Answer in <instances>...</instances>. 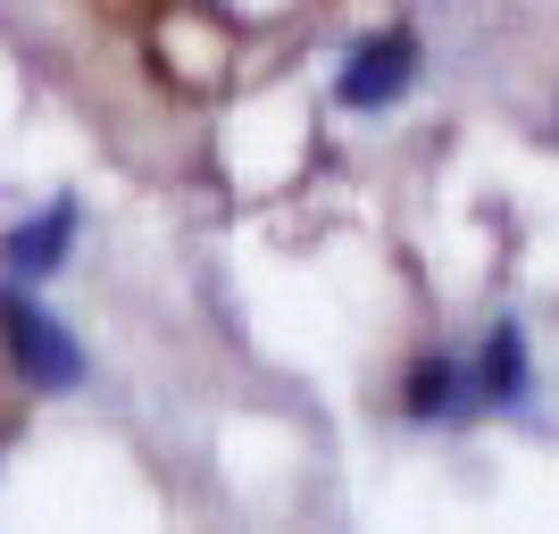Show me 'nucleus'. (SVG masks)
Returning a JSON list of instances; mask_svg holds the SVG:
<instances>
[{"instance_id": "5", "label": "nucleus", "mask_w": 559, "mask_h": 534, "mask_svg": "<svg viewBox=\"0 0 559 534\" xmlns=\"http://www.w3.org/2000/svg\"><path fill=\"white\" fill-rule=\"evenodd\" d=\"M401 410H409V426H460V418H476L467 359H451V351L418 359V368H409V384H401Z\"/></svg>"}, {"instance_id": "2", "label": "nucleus", "mask_w": 559, "mask_h": 534, "mask_svg": "<svg viewBox=\"0 0 559 534\" xmlns=\"http://www.w3.org/2000/svg\"><path fill=\"white\" fill-rule=\"evenodd\" d=\"M418 34L409 25H393V34H368V43H350L343 75H334V100L343 109H393L409 84H418Z\"/></svg>"}, {"instance_id": "1", "label": "nucleus", "mask_w": 559, "mask_h": 534, "mask_svg": "<svg viewBox=\"0 0 559 534\" xmlns=\"http://www.w3.org/2000/svg\"><path fill=\"white\" fill-rule=\"evenodd\" d=\"M0 343H9V368H17L34 393H75V384H84V343H75L25 284H0Z\"/></svg>"}, {"instance_id": "4", "label": "nucleus", "mask_w": 559, "mask_h": 534, "mask_svg": "<svg viewBox=\"0 0 559 534\" xmlns=\"http://www.w3.org/2000/svg\"><path fill=\"white\" fill-rule=\"evenodd\" d=\"M467 384H476V410H526L535 393V351H526V325L518 318H492L476 359H467Z\"/></svg>"}, {"instance_id": "3", "label": "nucleus", "mask_w": 559, "mask_h": 534, "mask_svg": "<svg viewBox=\"0 0 559 534\" xmlns=\"http://www.w3.org/2000/svg\"><path fill=\"white\" fill-rule=\"evenodd\" d=\"M75 234H84V210L59 192L43 217H25V226L0 234V276H9V284H43V276H59V268H68V251H75Z\"/></svg>"}]
</instances>
